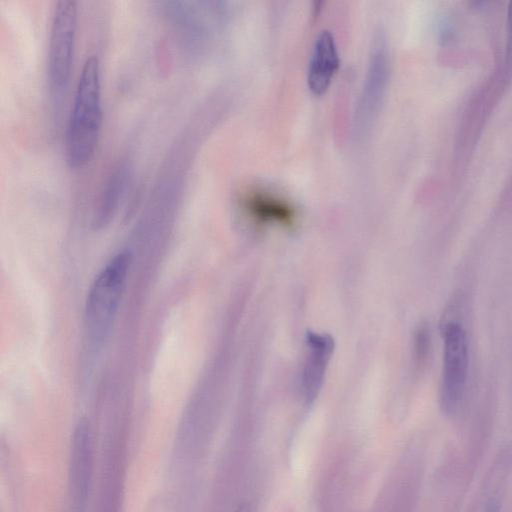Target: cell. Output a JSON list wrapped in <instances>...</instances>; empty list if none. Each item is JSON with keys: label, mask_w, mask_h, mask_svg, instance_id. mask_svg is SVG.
I'll return each mask as SVG.
<instances>
[{"label": "cell", "mask_w": 512, "mask_h": 512, "mask_svg": "<svg viewBox=\"0 0 512 512\" xmlns=\"http://www.w3.org/2000/svg\"><path fill=\"white\" fill-rule=\"evenodd\" d=\"M103 122L100 61L97 55L83 62L64 137L68 165L81 168L93 158Z\"/></svg>", "instance_id": "6da1fadb"}, {"label": "cell", "mask_w": 512, "mask_h": 512, "mask_svg": "<svg viewBox=\"0 0 512 512\" xmlns=\"http://www.w3.org/2000/svg\"><path fill=\"white\" fill-rule=\"evenodd\" d=\"M131 263L128 251L116 254L94 279L86 298L84 325L89 346L98 348L114 322Z\"/></svg>", "instance_id": "7a4b0ae2"}, {"label": "cell", "mask_w": 512, "mask_h": 512, "mask_svg": "<svg viewBox=\"0 0 512 512\" xmlns=\"http://www.w3.org/2000/svg\"><path fill=\"white\" fill-rule=\"evenodd\" d=\"M77 33V3L58 1L54 7L48 43L47 80L54 105L69 83Z\"/></svg>", "instance_id": "3957f363"}, {"label": "cell", "mask_w": 512, "mask_h": 512, "mask_svg": "<svg viewBox=\"0 0 512 512\" xmlns=\"http://www.w3.org/2000/svg\"><path fill=\"white\" fill-rule=\"evenodd\" d=\"M442 336L440 405L445 413L452 414L458 409L467 384L469 344L466 331L459 321H447Z\"/></svg>", "instance_id": "277c9868"}, {"label": "cell", "mask_w": 512, "mask_h": 512, "mask_svg": "<svg viewBox=\"0 0 512 512\" xmlns=\"http://www.w3.org/2000/svg\"><path fill=\"white\" fill-rule=\"evenodd\" d=\"M93 438L89 423L76 424L70 446L68 493L71 512H86L93 476Z\"/></svg>", "instance_id": "5b68a950"}, {"label": "cell", "mask_w": 512, "mask_h": 512, "mask_svg": "<svg viewBox=\"0 0 512 512\" xmlns=\"http://www.w3.org/2000/svg\"><path fill=\"white\" fill-rule=\"evenodd\" d=\"M388 55L382 38L374 44L363 88L355 112V131L364 135L382 103L388 78Z\"/></svg>", "instance_id": "8992f818"}, {"label": "cell", "mask_w": 512, "mask_h": 512, "mask_svg": "<svg viewBox=\"0 0 512 512\" xmlns=\"http://www.w3.org/2000/svg\"><path fill=\"white\" fill-rule=\"evenodd\" d=\"M241 204L247 215L262 225L290 227L296 221V211L290 202L264 189L247 190Z\"/></svg>", "instance_id": "52a82bcc"}, {"label": "cell", "mask_w": 512, "mask_h": 512, "mask_svg": "<svg viewBox=\"0 0 512 512\" xmlns=\"http://www.w3.org/2000/svg\"><path fill=\"white\" fill-rule=\"evenodd\" d=\"M340 65L339 53L333 34L323 30L317 36L309 61L307 84L315 95L329 88Z\"/></svg>", "instance_id": "ba28073f"}, {"label": "cell", "mask_w": 512, "mask_h": 512, "mask_svg": "<svg viewBox=\"0 0 512 512\" xmlns=\"http://www.w3.org/2000/svg\"><path fill=\"white\" fill-rule=\"evenodd\" d=\"M130 181V170L121 162L111 169L98 194L93 212V225L96 228L106 226L113 218Z\"/></svg>", "instance_id": "9c48e42d"}, {"label": "cell", "mask_w": 512, "mask_h": 512, "mask_svg": "<svg viewBox=\"0 0 512 512\" xmlns=\"http://www.w3.org/2000/svg\"><path fill=\"white\" fill-rule=\"evenodd\" d=\"M309 354L304 370V390L307 398H313L320 386L325 365L329 359L332 341L324 335L310 334L307 340Z\"/></svg>", "instance_id": "30bf717a"}, {"label": "cell", "mask_w": 512, "mask_h": 512, "mask_svg": "<svg viewBox=\"0 0 512 512\" xmlns=\"http://www.w3.org/2000/svg\"><path fill=\"white\" fill-rule=\"evenodd\" d=\"M508 38L506 52V66L509 73L512 72V2L508 7L507 14Z\"/></svg>", "instance_id": "8fae6325"}, {"label": "cell", "mask_w": 512, "mask_h": 512, "mask_svg": "<svg viewBox=\"0 0 512 512\" xmlns=\"http://www.w3.org/2000/svg\"><path fill=\"white\" fill-rule=\"evenodd\" d=\"M235 512H251L250 511V508L248 507V505L246 504H242L240 505L236 510Z\"/></svg>", "instance_id": "7c38bea8"}]
</instances>
